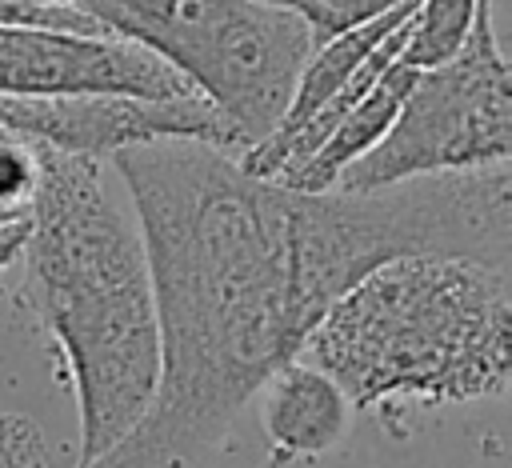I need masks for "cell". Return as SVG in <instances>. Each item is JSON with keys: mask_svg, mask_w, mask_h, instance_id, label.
<instances>
[{"mask_svg": "<svg viewBox=\"0 0 512 468\" xmlns=\"http://www.w3.org/2000/svg\"><path fill=\"white\" fill-rule=\"evenodd\" d=\"M108 160L136 208L160 364L140 420L72 468H204L328 312L296 248V192L200 140H148Z\"/></svg>", "mask_w": 512, "mask_h": 468, "instance_id": "cell-1", "label": "cell"}, {"mask_svg": "<svg viewBox=\"0 0 512 468\" xmlns=\"http://www.w3.org/2000/svg\"><path fill=\"white\" fill-rule=\"evenodd\" d=\"M40 180L20 248V304L48 336L80 416L76 464L108 452L156 388V308L136 224L100 180V160L36 148Z\"/></svg>", "mask_w": 512, "mask_h": 468, "instance_id": "cell-2", "label": "cell"}, {"mask_svg": "<svg viewBox=\"0 0 512 468\" xmlns=\"http://www.w3.org/2000/svg\"><path fill=\"white\" fill-rule=\"evenodd\" d=\"M508 268L460 256H400L356 280L308 332L300 360L328 372L352 408L476 404L508 388Z\"/></svg>", "mask_w": 512, "mask_h": 468, "instance_id": "cell-3", "label": "cell"}, {"mask_svg": "<svg viewBox=\"0 0 512 468\" xmlns=\"http://www.w3.org/2000/svg\"><path fill=\"white\" fill-rule=\"evenodd\" d=\"M104 36L168 64L236 136L240 152L284 116L316 44L312 28L276 0H80Z\"/></svg>", "mask_w": 512, "mask_h": 468, "instance_id": "cell-4", "label": "cell"}, {"mask_svg": "<svg viewBox=\"0 0 512 468\" xmlns=\"http://www.w3.org/2000/svg\"><path fill=\"white\" fill-rule=\"evenodd\" d=\"M512 148V80L496 40L492 0L476 4L464 44L416 72L384 140L340 172L332 188L372 192L416 176L508 164Z\"/></svg>", "mask_w": 512, "mask_h": 468, "instance_id": "cell-5", "label": "cell"}, {"mask_svg": "<svg viewBox=\"0 0 512 468\" xmlns=\"http://www.w3.org/2000/svg\"><path fill=\"white\" fill-rule=\"evenodd\" d=\"M0 128L32 148L108 160L148 140H200L240 156L232 128L196 96H0Z\"/></svg>", "mask_w": 512, "mask_h": 468, "instance_id": "cell-6", "label": "cell"}, {"mask_svg": "<svg viewBox=\"0 0 512 468\" xmlns=\"http://www.w3.org/2000/svg\"><path fill=\"white\" fill-rule=\"evenodd\" d=\"M192 88L144 48L116 36L0 24V96H140L176 100Z\"/></svg>", "mask_w": 512, "mask_h": 468, "instance_id": "cell-7", "label": "cell"}, {"mask_svg": "<svg viewBox=\"0 0 512 468\" xmlns=\"http://www.w3.org/2000/svg\"><path fill=\"white\" fill-rule=\"evenodd\" d=\"M256 396H260V428L272 448L268 456L272 468L332 452L348 436L356 412L344 388L300 356L276 368Z\"/></svg>", "mask_w": 512, "mask_h": 468, "instance_id": "cell-8", "label": "cell"}, {"mask_svg": "<svg viewBox=\"0 0 512 468\" xmlns=\"http://www.w3.org/2000/svg\"><path fill=\"white\" fill-rule=\"evenodd\" d=\"M416 72H420V68H412L404 56H396V60L376 76V84L352 104V112L328 132V140H324L296 172H288V176L280 180V188H292V192H328V188L340 180V172H344L348 164H356L364 152H372V148L384 140V132L392 128V120H396L404 96H408L412 84H416Z\"/></svg>", "mask_w": 512, "mask_h": 468, "instance_id": "cell-9", "label": "cell"}, {"mask_svg": "<svg viewBox=\"0 0 512 468\" xmlns=\"http://www.w3.org/2000/svg\"><path fill=\"white\" fill-rule=\"evenodd\" d=\"M476 4L480 0H416V16H412L400 56L412 68H432V64L448 60L464 44V36L476 20Z\"/></svg>", "mask_w": 512, "mask_h": 468, "instance_id": "cell-10", "label": "cell"}, {"mask_svg": "<svg viewBox=\"0 0 512 468\" xmlns=\"http://www.w3.org/2000/svg\"><path fill=\"white\" fill-rule=\"evenodd\" d=\"M408 0H288V8L312 28L316 40H328L336 32H348L356 24H368L376 16H388L404 8Z\"/></svg>", "mask_w": 512, "mask_h": 468, "instance_id": "cell-11", "label": "cell"}, {"mask_svg": "<svg viewBox=\"0 0 512 468\" xmlns=\"http://www.w3.org/2000/svg\"><path fill=\"white\" fill-rule=\"evenodd\" d=\"M40 180L36 148L0 128V212H24Z\"/></svg>", "mask_w": 512, "mask_h": 468, "instance_id": "cell-12", "label": "cell"}, {"mask_svg": "<svg viewBox=\"0 0 512 468\" xmlns=\"http://www.w3.org/2000/svg\"><path fill=\"white\" fill-rule=\"evenodd\" d=\"M0 468H52L40 424L12 408H0Z\"/></svg>", "mask_w": 512, "mask_h": 468, "instance_id": "cell-13", "label": "cell"}, {"mask_svg": "<svg viewBox=\"0 0 512 468\" xmlns=\"http://www.w3.org/2000/svg\"><path fill=\"white\" fill-rule=\"evenodd\" d=\"M24 232H28V212L16 216V220H8V224H0V276L16 264V256L24 248Z\"/></svg>", "mask_w": 512, "mask_h": 468, "instance_id": "cell-14", "label": "cell"}, {"mask_svg": "<svg viewBox=\"0 0 512 468\" xmlns=\"http://www.w3.org/2000/svg\"><path fill=\"white\" fill-rule=\"evenodd\" d=\"M32 4H40V8H76L80 0H32Z\"/></svg>", "mask_w": 512, "mask_h": 468, "instance_id": "cell-15", "label": "cell"}, {"mask_svg": "<svg viewBox=\"0 0 512 468\" xmlns=\"http://www.w3.org/2000/svg\"><path fill=\"white\" fill-rule=\"evenodd\" d=\"M28 212V208H24ZM24 212H0V224H8V220H16V216H24Z\"/></svg>", "mask_w": 512, "mask_h": 468, "instance_id": "cell-16", "label": "cell"}, {"mask_svg": "<svg viewBox=\"0 0 512 468\" xmlns=\"http://www.w3.org/2000/svg\"><path fill=\"white\" fill-rule=\"evenodd\" d=\"M276 4H288V0H276Z\"/></svg>", "mask_w": 512, "mask_h": 468, "instance_id": "cell-17", "label": "cell"}]
</instances>
